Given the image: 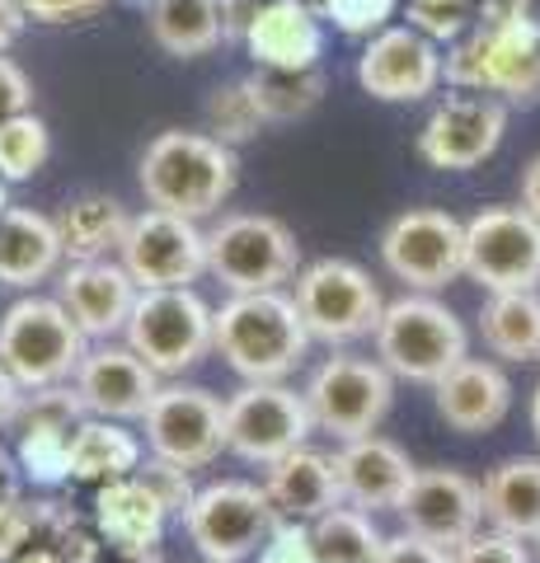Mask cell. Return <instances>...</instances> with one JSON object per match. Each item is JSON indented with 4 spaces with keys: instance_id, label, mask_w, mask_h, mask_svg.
Here are the masks:
<instances>
[{
    "instance_id": "26",
    "label": "cell",
    "mask_w": 540,
    "mask_h": 563,
    "mask_svg": "<svg viewBox=\"0 0 540 563\" xmlns=\"http://www.w3.org/2000/svg\"><path fill=\"white\" fill-rule=\"evenodd\" d=\"M66 244L57 217H43L33 207H5L0 217V287H38L62 268Z\"/></svg>"
},
{
    "instance_id": "21",
    "label": "cell",
    "mask_w": 540,
    "mask_h": 563,
    "mask_svg": "<svg viewBox=\"0 0 540 563\" xmlns=\"http://www.w3.org/2000/svg\"><path fill=\"white\" fill-rule=\"evenodd\" d=\"M414 474H418L414 461L390 437L367 432V437H357V442H343V451H339L343 503L362 507V512H399Z\"/></svg>"
},
{
    "instance_id": "15",
    "label": "cell",
    "mask_w": 540,
    "mask_h": 563,
    "mask_svg": "<svg viewBox=\"0 0 540 563\" xmlns=\"http://www.w3.org/2000/svg\"><path fill=\"white\" fill-rule=\"evenodd\" d=\"M118 258H123V268L136 277L142 291L194 287L207 273V231H198L194 217L146 207L142 217H132V231Z\"/></svg>"
},
{
    "instance_id": "51",
    "label": "cell",
    "mask_w": 540,
    "mask_h": 563,
    "mask_svg": "<svg viewBox=\"0 0 540 563\" xmlns=\"http://www.w3.org/2000/svg\"><path fill=\"white\" fill-rule=\"evenodd\" d=\"M521 207H527L531 217L540 221V155H536L527 169H521Z\"/></svg>"
},
{
    "instance_id": "54",
    "label": "cell",
    "mask_w": 540,
    "mask_h": 563,
    "mask_svg": "<svg viewBox=\"0 0 540 563\" xmlns=\"http://www.w3.org/2000/svg\"><path fill=\"white\" fill-rule=\"evenodd\" d=\"M531 432H536V442H540V385H536V395H531Z\"/></svg>"
},
{
    "instance_id": "49",
    "label": "cell",
    "mask_w": 540,
    "mask_h": 563,
    "mask_svg": "<svg viewBox=\"0 0 540 563\" xmlns=\"http://www.w3.org/2000/svg\"><path fill=\"white\" fill-rule=\"evenodd\" d=\"M20 404H24V385L10 376L5 362H0V428H10L14 413H20Z\"/></svg>"
},
{
    "instance_id": "39",
    "label": "cell",
    "mask_w": 540,
    "mask_h": 563,
    "mask_svg": "<svg viewBox=\"0 0 540 563\" xmlns=\"http://www.w3.org/2000/svg\"><path fill=\"white\" fill-rule=\"evenodd\" d=\"M194 470H184V465H174V461H161V455H146L142 465H136V479H142L155 498L165 503V512L169 517H188V507H194V498H198V488H194V479H188Z\"/></svg>"
},
{
    "instance_id": "36",
    "label": "cell",
    "mask_w": 540,
    "mask_h": 563,
    "mask_svg": "<svg viewBox=\"0 0 540 563\" xmlns=\"http://www.w3.org/2000/svg\"><path fill=\"white\" fill-rule=\"evenodd\" d=\"M264 122H268V113H264V103H258L250 80L217 85L212 99H207V132L217 141H225V146H245V141H254Z\"/></svg>"
},
{
    "instance_id": "17",
    "label": "cell",
    "mask_w": 540,
    "mask_h": 563,
    "mask_svg": "<svg viewBox=\"0 0 540 563\" xmlns=\"http://www.w3.org/2000/svg\"><path fill=\"white\" fill-rule=\"evenodd\" d=\"M503 132H508V103L461 90L428 113L423 132H418V155L432 169H475L503 146Z\"/></svg>"
},
{
    "instance_id": "42",
    "label": "cell",
    "mask_w": 540,
    "mask_h": 563,
    "mask_svg": "<svg viewBox=\"0 0 540 563\" xmlns=\"http://www.w3.org/2000/svg\"><path fill=\"white\" fill-rule=\"evenodd\" d=\"M451 563H531V554H527V540L489 531V536H470L465 544H456Z\"/></svg>"
},
{
    "instance_id": "3",
    "label": "cell",
    "mask_w": 540,
    "mask_h": 563,
    "mask_svg": "<svg viewBox=\"0 0 540 563\" xmlns=\"http://www.w3.org/2000/svg\"><path fill=\"white\" fill-rule=\"evenodd\" d=\"M447 85L503 103H540V24L531 14L508 24H475L447 52Z\"/></svg>"
},
{
    "instance_id": "45",
    "label": "cell",
    "mask_w": 540,
    "mask_h": 563,
    "mask_svg": "<svg viewBox=\"0 0 540 563\" xmlns=\"http://www.w3.org/2000/svg\"><path fill=\"white\" fill-rule=\"evenodd\" d=\"M20 5L33 24H71V20H85V14L103 10L109 0H20Z\"/></svg>"
},
{
    "instance_id": "47",
    "label": "cell",
    "mask_w": 540,
    "mask_h": 563,
    "mask_svg": "<svg viewBox=\"0 0 540 563\" xmlns=\"http://www.w3.org/2000/svg\"><path fill=\"white\" fill-rule=\"evenodd\" d=\"M531 14V0H475V24H508Z\"/></svg>"
},
{
    "instance_id": "44",
    "label": "cell",
    "mask_w": 540,
    "mask_h": 563,
    "mask_svg": "<svg viewBox=\"0 0 540 563\" xmlns=\"http://www.w3.org/2000/svg\"><path fill=\"white\" fill-rule=\"evenodd\" d=\"M376 563H451V550H447V544H432L423 536L405 531V536H390L386 544H381Z\"/></svg>"
},
{
    "instance_id": "10",
    "label": "cell",
    "mask_w": 540,
    "mask_h": 563,
    "mask_svg": "<svg viewBox=\"0 0 540 563\" xmlns=\"http://www.w3.org/2000/svg\"><path fill=\"white\" fill-rule=\"evenodd\" d=\"M316 432V413L306 390L296 395L287 380H245V390L225 399V451L250 465H273L287 451L306 446Z\"/></svg>"
},
{
    "instance_id": "9",
    "label": "cell",
    "mask_w": 540,
    "mask_h": 563,
    "mask_svg": "<svg viewBox=\"0 0 540 563\" xmlns=\"http://www.w3.org/2000/svg\"><path fill=\"white\" fill-rule=\"evenodd\" d=\"M306 404L316 413V432H329L334 442H357L381 428V418L395 404V372L381 357H353L339 352L306 385Z\"/></svg>"
},
{
    "instance_id": "48",
    "label": "cell",
    "mask_w": 540,
    "mask_h": 563,
    "mask_svg": "<svg viewBox=\"0 0 540 563\" xmlns=\"http://www.w3.org/2000/svg\"><path fill=\"white\" fill-rule=\"evenodd\" d=\"M29 24V14L20 0H0V52H10L14 43H20V33Z\"/></svg>"
},
{
    "instance_id": "33",
    "label": "cell",
    "mask_w": 540,
    "mask_h": 563,
    "mask_svg": "<svg viewBox=\"0 0 540 563\" xmlns=\"http://www.w3.org/2000/svg\"><path fill=\"white\" fill-rule=\"evenodd\" d=\"M76 521L71 507L62 503H29V498H14L0 507V563H14L33 544H57Z\"/></svg>"
},
{
    "instance_id": "18",
    "label": "cell",
    "mask_w": 540,
    "mask_h": 563,
    "mask_svg": "<svg viewBox=\"0 0 540 563\" xmlns=\"http://www.w3.org/2000/svg\"><path fill=\"white\" fill-rule=\"evenodd\" d=\"M399 521H405V531L456 550L470 536H480L484 488L461 470H418L405 503H399Z\"/></svg>"
},
{
    "instance_id": "52",
    "label": "cell",
    "mask_w": 540,
    "mask_h": 563,
    "mask_svg": "<svg viewBox=\"0 0 540 563\" xmlns=\"http://www.w3.org/2000/svg\"><path fill=\"white\" fill-rule=\"evenodd\" d=\"M14 563H66V559H62L57 544H33V550H24Z\"/></svg>"
},
{
    "instance_id": "28",
    "label": "cell",
    "mask_w": 540,
    "mask_h": 563,
    "mask_svg": "<svg viewBox=\"0 0 540 563\" xmlns=\"http://www.w3.org/2000/svg\"><path fill=\"white\" fill-rule=\"evenodd\" d=\"M57 231L66 244V258L71 263H90V258H113L123 254V240L132 231V217L118 198H103V192H85L71 198L57 211Z\"/></svg>"
},
{
    "instance_id": "19",
    "label": "cell",
    "mask_w": 540,
    "mask_h": 563,
    "mask_svg": "<svg viewBox=\"0 0 540 563\" xmlns=\"http://www.w3.org/2000/svg\"><path fill=\"white\" fill-rule=\"evenodd\" d=\"M76 390L85 395V409L95 418L132 422V418H146L151 399L161 395V372L128 343H99L85 352L76 372Z\"/></svg>"
},
{
    "instance_id": "16",
    "label": "cell",
    "mask_w": 540,
    "mask_h": 563,
    "mask_svg": "<svg viewBox=\"0 0 540 563\" xmlns=\"http://www.w3.org/2000/svg\"><path fill=\"white\" fill-rule=\"evenodd\" d=\"M447 80V57L438 52V38H428L414 24H390L367 38L357 57V85L381 103H418L438 95Z\"/></svg>"
},
{
    "instance_id": "5",
    "label": "cell",
    "mask_w": 540,
    "mask_h": 563,
    "mask_svg": "<svg viewBox=\"0 0 540 563\" xmlns=\"http://www.w3.org/2000/svg\"><path fill=\"white\" fill-rule=\"evenodd\" d=\"M372 339H376V357L399 380L414 385H438L451 366L470 357L461 320L428 291H409L399 301H386V314H381Z\"/></svg>"
},
{
    "instance_id": "34",
    "label": "cell",
    "mask_w": 540,
    "mask_h": 563,
    "mask_svg": "<svg viewBox=\"0 0 540 563\" xmlns=\"http://www.w3.org/2000/svg\"><path fill=\"white\" fill-rule=\"evenodd\" d=\"M250 85H254L258 103H264L268 122L306 118L324 99L320 66H310V70H268V66H258V76H250Z\"/></svg>"
},
{
    "instance_id": "14",
    "label": "cell",
    "mask_w": 540,
    "mask_h": 563,
    "mask_svg": "<svg viewBox=\"0 0 540 563\" xmlns=\"http://www.w3.org/2000/svg\"><path fill=\"white\" fill-rule=\"evenodd\" d=\"M142 428L151 455L202 470L225 451V404L202 385H161Z\"/></svg>"
},
{
    "instance_id": "30",
    "label": "cell",
    "mask_w": 540,
    "mask_h": 563,
    "mask_svg": "<svg viewBox=\"0 0 540 563\" xmlns=\"http://www.w3.org/2000/svg\"><path fill=\"white\" fill-rule=\"evenodd\" d=\"M142 465V442L118 418H85L71 432V479L80 484H113Z\"/></svg>"
},
{
    "instance_id": "7",
    "label": "cell",
    "mask_w": 540,
    "mask_h": 563,
    "mask_svg": "<svg viewBox=\"0 0 540 563\" xmlns=\"http://www.w3.org/2000/svg\"><path fill=\"white\" fill-rule=\"evenodd\" d=\"M207 273L235 291H277L301 273V244L268 211H235L207 231Z\"/></svg>"
},
{
    "instance_id": "25",
    "label": "cell",
    "mask_w": 540,
    "mask_h": 563,
    "mask_svg": "<svg viewBox=\"0 0 540 563\" xmlns=\"http://www.w3.org/2000/svg\"><path fill=\"white\" fill-rule=\"evenodd\" d=\"M268 498L283 521H316L329 507L343 503V479H339V455H324L316 446H296L283 461L268 465Z\"/></svg>"
},
{
    "instance_id": "46",
    "label": "cell",
    "mask_w": 540,
    "mask_h": 563,
    "mask_svg": "<svg viewBox=\"0 0 540 563\" xmlns=\"http://www.w3.org/2000/svg\"><path fill=\"white\" fill-rule=\"evenodd\" d=\"M268 0H221V24H225V43H245V33L254 29L258 10Z\"/></svg>"
},
{
    "instance_id": "43",
    "label": "cell",
    "mask_w": 540,
    "mask_h": 563,
    "mask_svg": "<svg viewBox=\"0 0 540 563\" xmlns=\"http://www.w3.org/2000/svg\"><path fill=\"white\" fill-rule=\"evenodd\" d=\"M33 109V80L24 76L20 62H10L5 52H0V122L20 118Z\"/></svg>"
},
{
    "instance_id": "8",
    "label": "cell",
    "mask_w": 540,
    "mask_h": 563,
    "mask_svg": "<svg viewBox=\"0 0 540 563\" xmlns=\"http://www.w3.org/2000/svg\"><path fill=\"white\" fill-rule=\"evenodd\" d=\"M277 521L283 517H277L268 488L250 479H221L198 488V498L184 517V531L207 563H245L264 550Z\"/></svg>"
},
{
    "instance_id": "38",
    "label": "cell",
    "mask_w": 540,
    "mask_h": 563,
    "mask_svg": "<svg viewBox=\"0 0 540 563\" xmlns=\"http://www.w3.org/2000/svg\"><path fill=\"white\" fill-rule=\"evenodd\" d=\"M316 10L348 38H372V33L390 29L399 0H316Z\"/></svg>"
},
{
    "instance_id": "2",
    "label": "cell",
    "mask_w": 540,
    "mask_h": 563,
    "mask_svg": "<svg viewBox=\"0 0 540 563\" xmlns=\"http://www.w3.org/2000/svg\"><path fill=\"white\" fill-rule=\"evenodd\" d=\"M235 146H225L212 132H161L142 151V169H136V184H142L146 202L161 211H179V217H212L221 211V202L235 192Z\"/></svg>"
},
{
    "instance_id": "53",
    "label": "cell",
    "mask_w": 540,
    "mask_h": 563,
    "mask_svg": "<svg viewBox=\"0 0 540 563\" xmlns=\"http://www.w3.org/2000/svg\"><path fill=\"white\" fill-rule=\"evenodd\" d=\"M113 563H161V550H142V554H113Z\"/></svg>"
},
{
    "instance_id": "23",
    "label": "cell",
    "mask_w": 540,
    "mask_h": 563,
    "mask_svg": "<svg viewBox=\"0 0 540 563\" xmlns=\"http://www.w3.org/2000/svg\"><path fill=\"white\" fill-rule=\"evenodd\" d=\"M245 47L254 66L268 70H310L320 66L324 52V29H320V10L310 0H268L258 10L254 29L245 33Z\"/></svg>"
},
{
    "instance_id": "37",
    "label": "cell",
    "mask_w": 540,
    "mask_h": 563,
    "mask_svg": "<svg viewBox=\"0 0 540 563\" xmlns=\"http://www.w3.org/2000/svg\"><path fill=\"white\" fill-rule=\"evenodd\" d=\"M52 155V132L38 113H20L10 122H0V179L5 184H24L33 179Z\"/></svg>"
},
{
    "instance_id": "27",
    "label": "cell",
    "mask_w": 540,
    "mask_h": 563,
    "mask_svg": "<svg viewBox=\"0 0 540 563\" xmlns=\"http://www.w3.org/2000/svg\"><path fill=\"white\" fill-rule=\"evenodd\" d=\"M484 521L503 536H517L536 544L540 540V461L517 455L484 474Z\"/></svg>"
},
{
    "instance_id": "22",
    "label": "cell",
    "mask_w": 540,
    "mask_h": 563,
    "mask_svg": "<svg viewBox=\"0 0 540 563\" xmlns=\"http://www.w3.org/2000/svg\"><path fill=\"white\" fill-rule=\"evenodd\" d=\"M438 390V413L451 432H465V437H480V432H494L503 418L513 409V385L503 376L498 362H484V357H465L456 362L451 372L432 385Z\"/></svg>"
},
{
    "instance_id": "13",
    "label": "cell",
    "mask_w": 540,
    "mask_h": 563,
    "mask_svg": "<svg viewBox=\"0 0 540 563\" xmlns=\"http://www.w3.org/2000/svg\"><path fill=\"white\" fill-rule=\"evenodd\" d=\"M381 263L409 291H442L465 273V221L438 207H414L386 225Z\"/></svg>"
},
{
    "instance_id": "40",
    "label": "cell",
    "mask_w": 540,
    "mask_h": 563,
    "mask_svg": "<svg viewBox=\"0 0 540 563\" xmlns=\"http://www.w3.org/2000/svg\"><path fill=\"white\" fill-rule=\"evenodd\" d=\"M409 24L438 43H456L461 33L475 29V0H409Z\"/></svg>"
},
{
    "instance_id": "12",
    "label": "cell",
    "mask_w": 540,
    "mask_h": 563,
    "mask_svg": "<svg viewBox=\"0 0 540 563\" xmlns=\"http://www.w3.org/2000/svg\"><path fill=\"white\" fill-rule=\"evenodd\" d=\"M465 277L484 291H540V221L527 207H484L465 221Z\"/></svg>"
},
{
    "instance_id": "55",
    "label": "cell",
    "mask_w": 540,
    "mask_h": 563,
    "mask_svg": "<svg viewBox=\"0 0 540 563\" xmlns=\"http://www.w3.org/2000/svg\"><path fill=\"white\" fill-rule=\"evenodd\" d=\"M5 207H10V198H5V179H0V217H5Z\"/></svg>"
},
{
    "instance_id": "35",
    "label": "cell",
    "mask_w": 540,
    "mask_h": 563,
    "mask_svg": "<svg viewBox=\"0 0 540 563\" xmlns=\"http://www.w3.org/2000/svg\"><path fill=\"white\" fill-rule=\"evenodd\" d=\"M71 432L76 428H62V422H33V428H20V470L24 479L43 484V488H57L71 479Z\"/></svg>"
},
{
    "instance_id": "24",
    "label": "cell",
    "mask_w": 540,
    "mask_h": 563,
    "mask_svg": "<svg viewBox=\"0 0 540 563\" xmlns=\"http://www.w3.org/2000/svg\"><path fill=\"white\" fill-rule=\"evenodd\" d=\"M95 526H99V540L109 544V554H142V550H161L169 512L136 474H128V479L99 484Z\"/></svg>"
},
{
    "instance_id": "57",
    "label": "cell",
    "mask_w": 540,
    "mask_h": 563,
    "mask_svg": "<svg viewBox=\"0 0 540 563\" xmlns=\"http://www.w3.org/2000/svg\"><path fill=\"white\" fill-rule=\"evenodd\" d=\"M536 544H540V540H536Z\"/></svg>"
},
{
    "instance_id": "6",
    "label": "cell",
    "mask_w": 540,
    "mask_h": 563,
    "mask_svg": "<svg viewBox=\"0 0 540 563\" xmlns=\"http://www.w3.org/2000/svg\"><path fill=\"white\" fill-rule=\"evenodd\" d=\"M123 339L161 372V380H174L217 352V310L194 287H155L136 296Z\"/></svg>"
},
{
    "instance_id": "31",
    "label": "cell",
    "mask_w": 540,
    "mask_h": 563,
    "mask_svg": "<svg viewBox=\"0 0 540 563\" xmlns=\"http://www.w3.org/2000/svg\"><path fill=\"white\" fill-rule=\"evenodd\" d=\"M480 333L503 362H540V291H489L480 306Z\"/></svg>"
},
{
    "instance_id": "20",
    "label": "cell",
    "mask_w": 540,
    "mask_h": 563,
    "mask_svg": "<svg viewBox=\"0 0 540 563\" xmlns=\"http://www.w3.org/2000/svg\"><path fill=\"white\" fill-rule=\"evenodd\" d=\"M136 296H142V287L123 268V258L71 263L57 282V301L76 314V324L90 333V343H109L118 333H128Z\"/></svg>"
},
{
    "instance_id": "29",
    "label": "cell",
    "mask_w": 540,
    "mask_h": 563,
    "mask_svg": "<svg viewBox=\"0 0 540 563\" xmlns=\"http://www.w3.org/2000/svg\"><path fill=\"white\" fill-rule=\"evenodd\" d=\"M151 38L179 62L207 57L225 43L221 0H151Z\"/></svg>"
},
{
    "instance_id": "32",
    "label": "cell",
    "mask_w": 540,
    "mask_h": 563,
    "mask_svg": "<svg viewBox=\"0 0 540 563\" xmlns=\"http://www.w3.org/2000/svg\"><path fill=\"white\" fill-rule=\"evenodd\" d=\"M310 540H316L320 563H376L381 544H386L372 512H362L353 503H339L324 517L310 521Z\"/></svg>"
},
{
    "instance_id": "4",
    "label": "cell",
    "mask_w": 540,
    "mask_h": 563,
    "mask_svg": "<svg viewBox=\"0 0 540 563\" xmlns=\"http://www.w3.org/2000/svg\"><path fill=\"white\" fill-rule=\"evenodd\" d=\"M85 352H90V333L52 296H24L0 314V362L24 390L76 380Z\"/></svg>"
},
{
    "instance_id": "41",
    "label": "cell",
    "mask_w": 540,
    "mask_h": 563,
    "mask_svg": "<svg viewBox=\"0 0 540 563\" xmlns=\"http://www.w3.org/2000/svg\"><path fill=\"white\" fill-rule=\"evenodd\" d=\"M258 563H320L316 540H310V521H277V531L258 550Z\"/></svg>"
},
{
    "instance_id": "11",
    "label": "cell",
    "mask_w": 540,
    "mask_h": 563,
    "mask_svg": "<svg viewBox=\"0 0 540 563\" xmlns=\"http://www.w3.org/2000/svg\"><path fill=\"white\" fill-rule=\"evenodd\" d=\"M296 306L320 343H353L376 333L386 301H381L376 282L348 258H316L296 273Z\"/></svg>"
},
{
    "instance_id": "1",
    "label": "cell",
    "mask_w": 540,
    "mask_h": 563,
    "mask_svg": "<svg viewBox=\"0 0 540 563\" xmlns=\"http://www.w3.org/2000/svg\"><path fill=\"white\" fill-rule=\"evenodd\" d=\"M310 343L301 306L283 287L235 291L217 310V352L240 380H287Z\"/></svg>"
},
{
    "instance_id": "50",
    "label": "cell",
    "mask_w": 540,
    "mask_h": 563,
    "mask_svg": "<svg viewBox=\"0 0 540 563\" xmlns=\"http://www.w3.org/2000/svg\"><path fill=\"white\" fill-rule=\"evenodd\" d=\"M24 488V470H20V455H10L5 446H0V507L20 498Z\"/></svg>"
},
{
    "instance_id": "58",
    "label": "cell",
    "mask_w": 540,
    "mask_h": 563,
    "mask_svg": "<svg viewBox=\"0 0 540 563\" xmlns=\"http://www.w3.org/2000/svg\"><path fill=\"white\" fill-rule=\"evenodd\" d=\"M202 563H207V559H202Z\"/></svg>"
},
{
    "instance_id": "56",
    "label": "cell",
    "mask_w": 540,
    "mask_h": 563,
    "mask_svg": "<svg viewBox=\"0 0 540 563\" xmlns=\"http://www.w3.org/2000/svg\"><path fill=\"white\" fill-rule=\"evenodd\" d=\"M95 563H113V554H109V559H95Z\"/></svg>"
}]
</instances>
